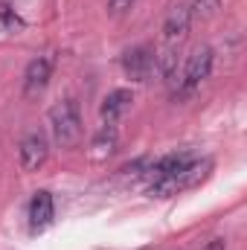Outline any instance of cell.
Returning <instances> with one entry per match:
<instances>
[{
  "instance_id": "52a82bcc",
  "label": "cell",
  "mask_w": 247,
  "mask_h": 250,
  "mask_svg": "<svg viewBox=\"0 0 247 250\" xmlns=\"http://www.w3.org/2000/svg\"><path fill=\"white\" fill-rule=\"evenodd\" d=\"M189 23H192L189 6H175V9L169 12V18H166V23H163V35H166L169 47H175V44L184 41L186 32H189Z\"/></svg>"
},
{
  "instance_id": "ba28073f",
  "label": "cell",
  "mask_w": 247,
  "mask_h": 250,
  "mask_svg": "<svg viewBox=\"0 0 247 250\" xmlns=\"http://www.w3.org/2000/svg\"><path fill=\"white\" fill-rule=\"evenodd\" d=\"M131 102H134L131 90L117 87V90H111V93L102 99V108H99V114H102V120H105V123H117L125 111L131 108Z\"/></svg>"
},
{
  "instance_id": "9c48e42d",
  "label": "cell",
  "mask_w": 247,
  "mask_h": 250,
  "mask_svg": "<svg viewBox=\"0 0 247 250\" xmlns=\"http://www.w3.org/2000/svg\"><path fill=\"white\" fill-rule=\"evenodd\" d=\"M117 140H120V134H117L114 123H105L102 128H99V134L93 137V143H90V157H93V160L111 157L114 148H117Z\"/></svg>"
},
{
  "instance_id": "4fadbf2b",
  "label": "cell",
  "mask_w": 247,
  "mask_h": 250,
  "mask_svg": "<svg viewBox=\"0 0 247 250\" xmlns=\"http://www.w3.org/2000/svg\"><path fill=\"white\" fill-rule=\"evenodd\" d=\"M204 250H224V239H212V242H209Z\"/></svg>"
},
{
  "instance_id": "8fae6325",
  "label": "cell",
  "mask_w": 247,
  "mask_h": 250,
  "mask_svg": "<svg viewBox=\"0 0 247 250\" xmlns=\"http://www.w3.org/2000/svg\"><path fill=\"white\" fill-rule=\"evenodd\" d=\"M0 23H3V26H9V29L21 26V21H18V18H15V15H12V12L6 9V6H0Z\"/></svg>"
},
{
  "instance_id": "7a4b0ae2",
  "label": "cell",
  "mask_w": 247,
  "mask_h": 250,
  "mask_svg": "<svg viewBox=\"0 0 247 250\" xmlns=\"http://www.w3.org/2000/svg\"><path fill=\"white\" fill-rule=\"evenodd\" d=\"M212 50L209 47H198L192 56H189V62H186V70H184V82H181V96H189L204 79H209V73H212Z\"/></svg>"
},
{
  "instance_id": "8992f818",
  "label": "cell",
  "mask_w": 247,
  "mask_h": 250,
  "mask_svg": "<svg viewBox=\"0 0 247 250\" xmlns=\"http://www.w3.org/2000/svg\"><path fill=\"white\" fill-rule=\"evenodd\" d=\"M53 218H56V204H53V195H50L47 189L35 192V195H32V201H29V227H32V233L47 230V227L53 224Z\"/></svg>"
},
{
  "instance_id": "277c9868",
  "label": "cell",
  "mask_w": 247,
  "mask_h": 250,
  "mask_svg": "<svg viewBox=\"0 0 247 250\" xmlns=\"http://www.w3.org/2000/svg\"><path fill=\"white\" fill-rule=\"evenodd\" d=\"M123 70L131 82H148L154 73V50L151 47H131L123 56Z\"/></svg>"
},
{
  "instance_id": "30bf717a",
  "label": "cell",
  "mask_w": 247,
  "mask_h": 250,
  "mask_svg": "<svg viewBox=\"0 0 247 250\" xmlns=\"http://www.w3.org/2000/svg\"><path fill=\"white\" fill-rule=\"evenodd\" d=\"M218 6H221V0H195L189 6V12H192V18H209V15H215Z\"/></svg>"
},
{
  "instance_id": "6da1fadb",
  "label": "cell",
  "mask_w": 247,
  "mask_h": 250,
  "mask_svg": "<svg viewBox=\"0 0 247 250\" xmlns=\"http://www.w3.org/2000/svg\"><path fill=\"white\" fill-rule=\"evenodd\" d=\"M50 128H53V140L70 148L82 140V111H79V102L76 99H64L59 102L53 111H50Z\"/></svg>"
},
{
  "instance_id": "3957f363",
  "label": "cell",
  "mask_w": 247,
  "mask_h": 250,
  "mask_svg": "<svg viewBox=\"0 0 247 250\" xmlns=\"http://www.w3.org/2000/svg\"><path fill=\"white\" fill-rule=\"evenodd\" d=\"M47 154H50V148H47V137L38 134V131L26 134L23 143H21V151H18L21 169H23V172H38V169L47 163Z\"/></svg>"
},
{
  "instance_id": "5b68a950",
  "label": "cell",
  "mask_w": 247,
  "mask_h": 250,
  "mask_svg": "<svg viewBox=\"0 0 247 250\" xmlns=\"http://www.w3.org/2000/svg\"><path fill=\"white\" fill-rule=\"evenodd\" d=\"M50 79H53V59L50 56L32 59L29 67H26V73H23V93L26 96H38L50 84Z\"/></svg>"
},
{
  "instance_id": "7c38bea8",
  "label": "cell",
  "mask_w": 247,
  "mask_h": 250,
  "mask_svg": "<svg viewBox=\"0 0 247 250\" xmlns=\"http://www.w3.org/2000/svg\"><path fill=\"white\" fill-rule=\"evenodd\" d=\"M108 6H111V12L123 15V12H128V9L134 6V0H108Z\"/></svg>"
}]
</instances>
